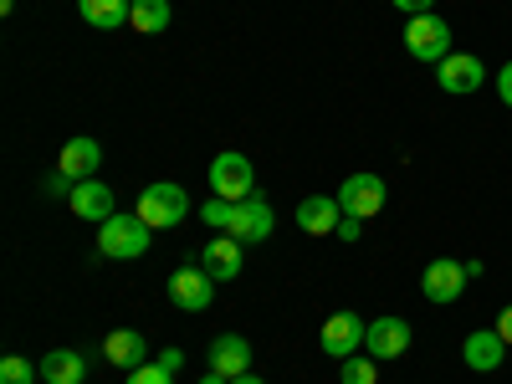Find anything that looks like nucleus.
Wrapping results in <instances>:
<instances>
[{
	"instance_id": "nucleus-2",
	"label": "nucleus",
	"mask_w": 512,
	"mask_h": 384,
	"mask_svg": "<svg viewBox=\"0 0 512 384\" xmlns=\"http://www.w3.org/2000/svg\"><path fill=\"white\" fill-rule=\"evenodd\" d=\"M405 52L415 57V62H425V67H441L446 57H451V26L431 11V16H410V26H405Z\"/></svg>"
},
{
	"instance_id": "nucleus-8",
	"label": "nucleus",
	"mask_w": 512,
	"mask_h": 384,
	"mask_svg": "<svg viewBox=\"0 0 512 384\" xmlns=\"http://www.w3.org/2000/svg\"><path fill=\"white\" fill-rule=\"evenodd\" d=\"M272 226H277V216H272L267 195H246V200H236V216H231L226 236H236L241 246H256V241L272 236Z\"/></svg>"
},
{
	"instance_id": "nucleus-28",
	"label": "nucleus",
	"mask_w": 512,
	"mask_h": 384,
	"mask_svg": "<svg viewBox=\"0 0 512 384\" xmlns=\"http://www.w3.org/2000/svg\"><path fill=\"white\" fill-rule=\"evenodd\" d=\"M497 98H502V103L512 108V62H507V67L497 72Z\"/></svg>"
},
{
	"instance_id": "nucleus-6",
	"label": "nucleus",
	"mask_w": 512,
	"mask_h": 384,
	"mask_svg": "<svg viewBox=\"0 0 512 384\" xmlns=\"http://www.w3.org/2000/svg\"><path fill=\"white\" fill-rule=\"evenodd\" d=\"M466 262H451V256H441V262H431L420 272V292H425V303H436V308H446V303H456V297L466 292Z\"/></svg>"
},
{
	"instance_id": "nucleus-11",
	"label": "nucleus",
	"mask_w": 512,
	"mask_h": 384,
	"mask_svg": "<svg viewBox=\"0 0 512 384\" xmlns=\"http://www.w3.org/2000/svg\"><path fill=\"white\" fill-rule=\"evenodd\" d=\"M67 200H72V216L93 221V226H103L108 216H118V195H113V185H103V180H77V190H72Z\"/></svg>"
},
{
	"instance_id": "nucleus-23",
	"label": "nucleus",
	"mask_w": 512,
	"mask_h": 384,
	"mask_svg": "<svg viewBox=\"0 0 512 384\" xmlns=\"http://www.w3.org/2000/svg\"><path fill=\"white\" fill-rule=\"evenodd\" d=\"M41 369H31V359H21V354H6L0 359V384H31Z\"/></svg>"
},
{
	"instance_id": "nucleus-21",
	"label": "nucleus",
	"mask_w": 512,
	"mask_h": 384,
	"mask_svg": "<svg viewBox=\"0 0 512 384\" xmlns=\"http://www.w3.org/2000/svg\"><path fill=\"white\" fill-rule=\"evenodd\" d=\"M169 0H134V16H128V26L134 31H144V36H159V31H169Z\"/></svg>"
},
{
	"instance_id": "nucleus-32",
	"label": "nucleus",
	"mask_w": 512,
	"mask_h": 384,
	"mask_svg": "<svg viewBox=\"0 0 512 384\" xmlns=\"http://www.w3.org/2000/svg\"><path fill=\"white\" fill-rule=\"evenodd\" d=\"M200 384H231V379H226V374H216V369H210V374H205Z\"/></svg>"
},
{
	"instance_id": "nucleus-26",
	"label": "nucleus",
	"mask_w": 512,
	"mask_h": 384,
	"mask_svg": "<svg viewBox=\"0 0 512 384\" xmlns=\"http://www.w3.org/2000/svg\"><path fill=\"white\" fill-rule=\"evenodd\" d=\"M395 11H405V16H431L436 11V0H390Z\"/></svg>"
},
{
	"instance_id": "nucleus-7",
	"label": "nucleus",
	"mask_w": 512,
	"mask_h": 384,
	"mask_svg": "<svg viewBox=\"0 0 512 384\" xmlns=\"http://www.w3.org/2000/svg\"><path fill=\"white\" fill-rule=\"evenodd\" d=\"M364 333H369V323H359V313H333V318H323L318 349L328 359H354L359 344H364Z\"/></svg>"
},
{
	"instance_id": "nucleus-30",
	"label": "nucleus",
	"mask_w": 512,
	"mask_h": 384,
	"mask_svg": "<svg viewBox=\"0 0 512 384\" xmlns=\"http://www.w3.org/2000/svg\"><path fill=\"white\" fill-rule=\"evenodd\" d=\"M492 328H497V333H502V338H507V344H512V308H502V313H497V323H492Z\"/></svg>"
},
{
	"instance_id": "nucleus-1",
	"label": "nucleus",
	"mask_w": 512,
	"mask_h": 384,
	"mask_svg": "<svg viewBox=\"0 0 512 384\" xmlns=\"http://www.w3.org/2000/svg\"><path fill=\"white\" fill-rule=\"evenodd\" d=\"M149 241H154V226L139 216V210H134V216H123V210H118V216H108L98 226V251L113 256V262H134V256L149 251Z\"/></svg>"
},
{
	"instance_id": "nucleus-29",
	"label": "nucleus",
	"mask_w": 512,
	"mask_h": 384,
	"mask_svg": "<svg viewBox=\"0 0 512 384\" xmlns=\"http://www.w3.org/2000/svg\"><path fill=\"white\" fill-rule=\"evenodd\" d=\"M159 364H164L169 374H180V369H185V354H180V349H164V354H159Z\"/></svg>"
},
{
	"instance_id": "nucleus-14",
	"label": "nucleus",
	"mask_w": 512,
	"mask_h": 384,
	"mask_svg": "<svg viewBox=\"0 0 512 384\" xmlns=\"http://www.w3.org/2000/svg\"><path fill=\"white\" fill-rule=\"evenodd\" d=\"M502 354H507V338L497 328H477V333H466V344H461L466 369H477V374H497Z\"/></svg>"
},
{
	"instance_id": "nucleus-16",
	"label": "nucleus",
	"mask_w": 512,
	"mask_h": 384,
	"mask_svg": "<svg viewBox=\"0 0 512 384\" xmlns=\"http://www.w3.org/2000/svg\"><path fill=\"white\" fill-rule=\"evenodd\" d=\"M103 359H108L113 369H139V364H149L144 333H134V328H113V333L103 338Z\"/></svg>"
},
{
	"instance_id": "nucleus-13",
	"label": "nucleus",
	"mask_w": 512,
	"mask_h": 384,
	"mask_svg": "<svg viewBox=\"0 0 512 384\" xmlns=\"http://www.w3.org/2000/svg\"><path fill=\"white\" fill-rule=\"evenodd\" d=\"M200 267L216 277V282H236L241 267H246V251H241L236 236H216V241H205V246H200Z\"/></svg>"
},
{
	"instance_id": "nucleus-9",
	"label": "nucleus",
	"mask_w": 512,
	"mask_h": 384,
	"mask_svg": "<svg viewBox=\"0 0 512 384\" xmlns=\"http://www.w3.org/2000/svg\"><path fill=\"white\" fill-rule=\"evenodd\" d=\"M338 205H344V216H359V221H369V216H379L384 210V180L379 175H349L344 185H338Z\"/></svg>"
},
{
	"instance_id": "nucleus-18",
	"label": "nucleus",
	"mask_w": 512,
	"mask_h": 384,
	"mask_svg": "<svg viewBox=\"0 0 512 384\" xmlns=\"http://www.w3.org/2000/svg\"><path fill=\"white\" fill-rule=\"evenodd\" d=\"M98 164H103L98 139H67V144H62V159H57V169H62L67 180H93Z\"/></svg>"
},
{
	"instance_id": "nucleus-22",
	"label": "nucleus",
	"mask_w": 512,
	"mask_h": 384,
	"mask_svg": "<svg viewBox=\"0 0 512 384\" xmlns=\"http://www.w3.org/2000/svg\"><path fill=\"white\" fill-rule=\"evenodd\" d=\"M231 216H236V200H221V195H216V200L200 205V221L216 226V231H231Z\"/></svg>"
},
{
	"instance_id": "nucleus-20",
	"label": "nucleus",
	"mask_w": 512,
	"mask_h": 384,
	"mask_svg": "<svg viewBox=\"0 0 512 384\" xmlns=\"http://www.w3.org/2000/svg\"><path fill=\"white\" fill-rule=\"evenodd\" d=\"M36 369H41L47 384H82V379H88V359H82L77 349H52Z\"/></svg>"
},
{
	"instance_id": "nucleus-3",
	"label": "nucleus",
	"mask_w": 512,
	"mask_h": 384,
	"mask_svg": "<svg viewBox=\"0 0 512 384\" xmlns=\"http://www.w3.org/2000/svg\"><path fill=\"white\" fill-rule=\"evenodd\" d=\"M139 216L154 226V231H169L190 216V195L175 185V180H154L144 195H139Z\"/></svg>"
},
{
	"instance_id": "nucleus-15",
	"label": "nucleus",
	"mask_w": 512,
	"mask_h": 384,
	"mask_svg": "<svg viewBox=\"0 0 512 384\" xmlns=\"http://www.w3.org/2000/svg\"><path fill=\"white\" fill-rule=\"evenodd\" d=\"M338 221H344L338 195H308L303 205H297V231H303V236H333Z\"/></svg>"
},
{
	"instance_id": "nucleus-5",
	"label": "nucleus",
	"mask_w": 512,
	"mask_h": 384,
	"mask_svg": "<svg viewBox=\"0 0 512 384\" xmlns=\"http://www.w3.org/2000/svg\"><path fill=\"white\" fill-rule=\"evenodd\" d=\"M169 303H175L180 313H205L210 308V297H216V277H210L205 267H180V272H169Z\"/></svg>"
},
{
	"instance_id": "nucleus-12",
	"label": "nucleus",
	"mask_w": 512,
	"mask_h": 384,
	"mask_svg": "<svg viewBox=\"0 0 512 384\" xmlns=\"http://www.w3.org/2000/svg\"><path fill=\"white\" fill-rule=\"evenodd\" d=\"M410 323L405 318H374L369 323V333H364V349H369V359H400L405 349H410Z\"/></svg>"
},
{
	"instance_id": "nucleus-19",
	"label": "nucleus",
	"mask_w": 512,
	"mask_h": 384,
	"mask_svg": "<svg viewBox=\"0 0 512 384\" xmlns=\"http://www.w3.org/2000/svg\"><path fill=\"white\" fill-rule=\"evenodd\" d=\"M77 16L98 26V31H118L128 26V16H134V0H77Z\"/></svg>"
},
{
	"instance_id": "nucleus-10",
	"label": "nucleus",
	"mask_w": 512,
	"mask_h": 384,
	"mask_svg": "<svg viewBox=\"0 0 512 384\" xmlns=\"http://www.w3.org/2000/svg\"><path fill=\"white\" fill-rule=\"evenodd\" d=\"M482 77H487V67H482V57H472V52H451V57L436 67L441 93H451V98L477 93V88H482Z\"/></svg>"
},
{
	"instance_id": "nucleus-31",
	"label": "nucleus",
	"mask_w": 512,
	"mask_h": 384,
	"mask_svg": "<svg viewBox=\"0 0 512 384\" xmlns=\"http://www.w3.org/2000/svg\"><path fill=\"white\" fill-rule=\"evenodd\" d=\"M231 384H267V379H262V374H251V369H246V374H236Z\"/></svg>"
},
{
	"instance_id": "nucleus-17",
	"label": "nucleus",
	"mask_w": 512,
	"mask_h": 384,
	"mask_svg": "<svg viewBox=\"0 0 512 384\" xmlns=\"http://www.w3.org/2000/svg\"><path fill=\"white\" fill-rule=\"evenodd\" d=\"M210 369H216V374H226V379H236V374H246L251 369V344H246V338L241 333H221L216 338V344H210Z\"/></svg>"
},
{
	"instance_id": "nucleus-24",
	"label": "nucleus",
	"mask_w": 512,
	"mask_h": 384,
	"mask_svg": "<svg viewBox=\"0 0 512 384\" xmlns=\"http://www.w3.org/2000/svg\"><path fill=\"white\" fill-rule=\"evenodd\" d=\"M344 384H379V364L374 359H344Z\"/></svg>"
},
{
	"instance_id": "nucleus-27",
	"label": "nucleus",
	"mask_w": 512,
	"mask_h": 384,
	"mask_svg": "<svg viewBox=\"0 0 512 384\" xmlns=\"http://www.w3.org/2000/svg\"><path fill=\"white\" fill-rule=\"evenodd\" d=\"M333 236H338V241H359V236H364V221H359V216H344Z\"/></svg>"
},
{
	"instance_id": "nucleus-25",
	"label": "nucleus",
	"mask_w": 512,
	"mask_h": 384,
	"mask_svg": "<svg viewBox=\"0 0 512 384\" xmlns=\"http://www.w3.org/2000/svg\"><path fill=\"white\" fill-rule=\"evenodd\" d=\"M123 384H175V374H169L159 359L154 364H139V369H128V379Z\"/></svg>"
},
{
	"instance_id": "nucleus-4",
	"label": "nucleus",
	"mask_w": 512,
	"mask_h": 384,
	"mask_svg": "<svg viewBox=\"0 0 512 384\" xmlns=\"http://www.w3.org/2000/svg\"><path fill=\"white\" fill-rule=\"evenodd\" d=\"M210 190H216L221 200H246L256 195V169L246 154H216V164H210Z\"/></svg>"
}]
</instances>
